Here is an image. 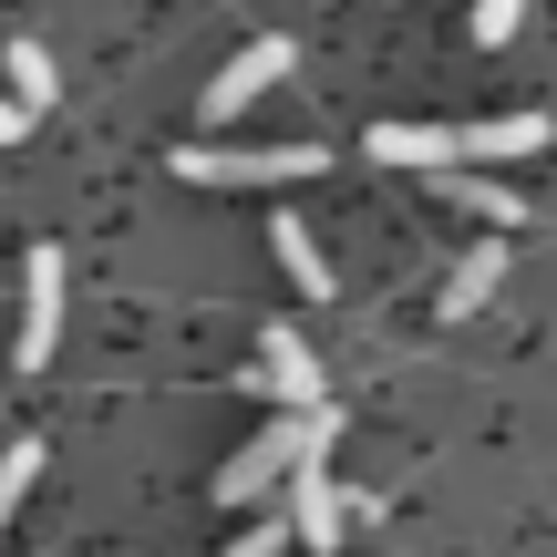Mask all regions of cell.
<instances>
[{
  "label": "cell",
  "mask_w": 557,
  "mask_h": 557,
  "mask_svg": "<svg viewBox=\"0 0 557 557\" xmlns=\"http://www.w3.org/2000/svg\"><path fill=\"white\" fill-rule=\"evenodd\" d=\"M331 434H341L331 403H299V413L278 403L269 434H259V444H238V455L218 465V506H259V496H278V475H289L299 455H331Z\"/></svg>",
  "instance_id": "obj_1"
},
{
  "label": "cell",
  "mask_w": 557,
  "mask_h": 557,
  "mask_svg": "<svg viewBox=\"0 0 557 557\" xmlns=\"http://www.w3.org/2000/svg\"><path fill=\"white\" fill-rule=\"evenodd\" d=\"M320 165H331L320 145H176L186 186H299Z\"/></svg>",
  "instance_id": "obj_2"
},
{
  "label": "cell",
  "mask_w": 557,
  "mask_h": 557,
  "mask_svg": "<svg viewBox=\"0 0 557 557\" xmlns=\"http://www.w3.org/2000/svg\"><path fill=\"white\" fill-rule=\"evenodd\" d=\"M52 351H62V248L41 238L32 269H21V351H11V372H52Z\"/></svg>",
  "instance_id": "obj_3"
},
{
  "label": "cell",
  "mask_w": 557,
  "mask_h": 557,
  "mask_svg": "<svg viewBox=\"0 0 557 557\" xmlns=\"http://www.w3.org/2000/svg\"><path fill=\"white\" fill-rule=\"evenodd\" d=\"M278 485H289V537H299V547H341V527H351V496L331 485V465L299 455Z\"/></svg>",
  "instance_id": "obj_4"
},
{
  "label": "cell",
  "mask_w": 557,
  "mask_h": 557,
  "mask_svg": "<svg viewBox=\"0 0 557 557\" xmlns=\"http://www.w3.org/2000/svg\"><path fill=\"white\" fill-rule=\"evenodd\" d=\"M289 62H299V41H248V52L227 62L218 83H207V124H238L248 103H259V94H269L278 73H289Z\"/></svg>",
  "instance_id": "obj_5"
},
{
  "label": "cell",
  "mask_w": 557,
  "mask_h": 557,
  "mask_svg": "<svg viewBox=\"0 0 557 557\" xmlns=\"http://www.w3.org/2000/svg\"><path fill=\"white\" fill-rule=\"evenodd\" d=\"M557 124L547 114H485V124H455V165H517V156H547Z\"/></svg>",
  "instance_id": "obj_6"
},
{
  "label": "cell",
  "mask_w": 557,
  "mask_h": 557,
  "mask_svg": "<svg viewBox=\"0 0 557 557\" xmlns=\"http://www.w3.org/2000/svg\"><path fill=\"white\" fill-rule=\"evenodd\" d=\"M259 382H269L278 403H289V413H299V403H331V382H320L310 341H299L289 320H269V331H259Z\"/></svg>",
  "instance_id": "obj_7"
},
{
  "label": "cell",
  "mask_w": 557,
  "mask_h": 557,
  "mask_svg": "<svg viewBox=\"0 0 557 557\" xmlns=\"http://www.w3.org/2000/svg\"><path fill=\"white\" fill-rule=\"evenodd\" d=\"M496 289H506V227H496V238H475V248L455 259V278H444V320H475Z\"/></svg>",
  "instance_id": "obj_8"
},
{
  "label": "cell",
  "mask_w": 557,
  "mask_h": 557,
  "mask_svg": "<svg viewBox=\"0 0 557 557\" xmlns=\"http://www.w3.org/2000/svg\"><path fill=\"white\" fill-rule=\"evenodd\" d=\"M269 248H278V269H289V289H299V299H341V278H331V259H320V238L289 218V207L269 218Z\"/></svg>",
  "instance_id": "obj_9"
},
{
  "label": "cell",
  "mask_w": 557,
  "mask_h": 557,
  "mask_svg": "<svg viewBox=\"0 0 557 557\" xmlns=\"http://www.w3.org/2000/svg\"><path fill=\"white\" fill-rule=\"evenodd\" d=\"M372 165L434 176V165H455V124H372Z\"/></svg>",
  "instance_id": "obj_10"
},
{
  "label": "cell",
  "mask_w": 557,
  "mask_h": 557,
  "mask_svg": "<svg viewBox=\"0 0 557 557\" xmlns=\"http://www.w3.org/2000/svg\"><path fill=\"white\" fill-rule=\"evenodd\" d=\"M434 176H444V207H475L485 227H517V218H527V197H517V186L475 176V165H434Z\"/></svg>",
  "instance_id": "obj_11"
},
{
  "label": "cell",
  "mask_w": 557,
  "mask_h": 557,
  "mask_svg": "<svg viewBox=\"0 0 557 557\" xmlns=\"http://www.w3.org/2000/svg\"><path fill=\"white\" fill-rule=\"evenodd\" d=\"M52 94H62L52 52H41V41H11V103H32V114H52Z\"/></svg>",
  "instance_id": "obj_12"
},
{
  "label": "cell",
  "mask_w": 557,
  "mask_h": 557,
  "mask_svg": "<svg viewBox=\"0 0 557 557\" xmlns=\"http://www.w3.org/2000/svg\"><path fill=\"white\" fill-rule=\"evenodd\" d=\"M32 475H41V444H11V455H0V527L21 517V496H32Z\"/></svg>",
  "instance_id": "obj_13"
},
{
  "label": "cell",
  "mask_w": 557,
  "mask_h": 557,
  "mask_svg": "<svg viewBox=\"0 0 557 557\" xmlns=\"http://www.w3.org/2000/svg\"><path fill=\"white\" fill-rule=\"evenodd\" d=\"M517 21H527V0H475V21H465V32L496 52V41H517Z\"/></svg>",
  "instance_id": "obj_14"
},
{
  "label": "cell",
  "mask_w": 557,
  "mask_h": 557,
  "mask_svg": "<svg viewBox=\"0 0 557 557\" xmlns=\"http://www.w3.org/2000/svg\"><path fill=\"white\" fill-rule=\"evenodd\" d=\"M227 547H238V557H278V547H289V506H278V517H248V537H227Z\"/></svg>",
  "instance_id": "obj_15"
},
{
  "label": "cell",
  "mask_w": 557,
  "mask_h": 557,
  "mask_svg": "<svg viewBox=\"0 0 557 557\" xmlns=\"http://www.w3.org/2000/svg\"><path fill=\"white\" fill-rule=\"evenodd\" d=\"M32 124H41L32 103H0V145H21V135H32Z\"/></svg>",
  "instance_id": "obj_16"
}]
</instances>
